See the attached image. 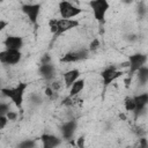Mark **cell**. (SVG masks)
<instances>
[{
  "label": "cell",
  "instance_id": "cell-11",
  "mask_svg": "<svg viewBox=\"0 0 148 148\" xmlns=\"http://www.w3.org/2000/svg\"><path fill=\"white\" fill-rule=\"evenodd\" d=\"M134 98V102H135V110H134V113H135V118L145 110V108L148 105V94H140V95H136L133 97Z\"/></svg>",
  "mask_w": 148,
  "mask_h": 148
},
{
  "label": "cell",
  "instance_id": "cell-31",
  "mask_svg": "<svg viewBox=\"0 0 148 148\" xmlns=\"http://www.w3.org/2000/svg\"><path fill=\"white\" fill-rule=\"evenodd\" d=\"M124 83H125V87L126 88H128L130 86H131V77L128 76V77H126L125 80H124Z\"/></svg>",
  "mask_w": 148,
  "mask_h": 148
},
{
  "label": "cell",
  "instance_id": "cell-12",
  "mask_svg": "<svg viewBox=\"0 0 148 148\" xmlns=\"http://www.w3.org/2000/svg\"><path fill=\"white\" fill-rule=\"evenodd\" d=\"M76 121L75 120H71V121H66L62 126H61V134H62V138L66 139V140H71L75 133V130H76Z\"/></svg>",
  "mask_w": 148,
  "mask_h": 148
},
{
  "label": "cell",
  "instance_id": "cell-3",
  "mask_svg": "<svg viewBox=\"0 0 148 148\" xmlns=\"http://www.w3.org/2000/svg\"><path fill=\"white\" fill-rule=\"evenodd\" d=\"M59 13L61 18H72L76 17L82 13V9L80 7H76L69 1H60L59 2Z\"/></svg>",
  "mask_w": 148,
  "mask_h": 148
},
{
  "label": "cell",
  "instance_id": "cell-24",
  "mask_svg": "<svg viewBox=\"0 0 148 148\" xmlns=\"http://www.w3.org/2000/svg\"><path fill=\"white\" fill-rule=\"evenodd\" d=\"M84 146H86V139H84V136L77 138V140H76V147L77 148H84Z\"/></svg>",
  "mask_w": 148,
  "mask_h": 148
},
{
  "label": "cell",
  "instance_id": "cell-13",
  "mask_svg": "<svg viewBox=\"0 0 148 148\" xmlns=\"http://www.w3.org/2000/svg\"><path fill=\"white\" fill-rule=\"evenodd\" d=\"M6 50H20L23 45V39L18 36H8L3 42Z\"/></svg>",
  "mask_w": 148,
  "mask_h": 148
},
{
  "label": "cell",
  "instance_id": "cell-34",
  "mask_svg": "<svg viewBox=\"0 0 148 148\" xmlns=\"http://www.w3.org/2000/svg\"><path fill=\"white\" fill-rule=\"evenodd\" d=\"M126 148H133V147H131V146H128V147H126Z\"/></svg>",
  "mask_w": 148,
  "mask_h": 148
},
{
  "label": "cell",
  "instance_id": "cell-5",
  "mask_svg": "<svg viewBox=\"0 0 148 148\" xmlns=\"http://www.w3.org/2000/svg\"><path fill=\"white\" fill-rule=\"evenodd\" d=\"M21 8H22V12L29 18V21L35 27H37V20L40 12V3H23Z\"/></svg>",
  "mask_w": 148,
  "mask_h": 148
},
{
  "label": "cell",
  "instance_id": "cell-2",
  "mask_svg": "<svg viewBox=\"0 0 148 148\" xmlns=\"http://www.w3.org/2000/svg\"><path fill=\"white\" fill-rule=\"evenodd\" d=\"M89 6L92 9L95 20L99 23H103L105 20L106 12L110 8V3L106 0H92L89 2Z\"/></svg>",
  "mask_w": 148,
  "mask_h": 148
},
{
  "label": "cell",
  "instance_id": "cell-33",
  "mask_svg": "<svg viewBox=\"0 0 148 148\" xmlns=\"http://www.w3.org/2000/svg\"><path fill=\"white\" fill-rule=\"evenodd\" d=\"M119 118H120L121 120H126V116H125L124 113H120V114H119Z\"/></svg>",
  "mask_w": 148,
  "mask_h": 148
},
{
  "label": "cell",
  "instance_id": "cell-20",
  "mask_svg": "<svg viewBox=\"0 0 148 148\" xmlns=\"http://www.w3.org/2000/svg\"><path fill=\"white\" fill-rule=\"evenodd\" d=\"M49 27H50V31L54 36L56 32H57V30H58V18H51L49 21Z\"/></svg>",
  "mask_w": 148,
  "mask_h": 148
},
{
  "label": "cell",
  "instance_id": "cell-21",
  "mask_svg": "<svg viewBox=\"0 0 148 148\" xmlns=\"http://www.w3.org/2000/svg\"><path fill=\"white\" fill-rule=\"evenodd\" d=\"M99 46H101L99 40H98L97 38H95V39L91 40V43H90V45H89V50H90V51H96V50H98Z\"/></svg>",
  "mask_w": 148,
  "mask_h": 148
},
{
  "label": "cell",
  "instance_id": "cell-4",
  "mask_svg": "<svg viewBox=\"0 0 148 148\" xmlns=\"http://www.w3.org/2000/svg\"><path fill=\"white\" fill-rule=\"evenodd\" d=\"M128 74L130 77L136 73L141 67L145 66L146 61H147V56L143 53H135L128 57Z\"/></svg>",
  "mask_w": 148,
  "mask_h": 148
},
{
  "label": "cell",
  "instance_id": "cell-18",
  "mask_svg": "<svg viewBox=\"0 0 148 148\" xmlns=\"http://www.w3.org/2000/svg\"><path fill=\"white\" fill-rule=\"evenodd\" d=\"M124 106H125V110L126 111H133L135 110L136 105H135V102H134V98L133 97H126L125 101H124Z\"/></svg>",
  "mask_w": 148,
  "mask_h": 148
},
{
  "label": "cell",
  "instance_id": "cell-26",
  "mask_svg": "<svg viewBox=\"0 0 148 148\" xmlns=\"http://www.w3.org/2000/svg\"><path fill=\"white\" fill-rule=\"evenodd\" d=\"M62 104L64 105H67V106H71V105H74V97H66L64 101H62Z\"/></svg>",
  "mask_w": 148,
  "mask_h": 148
},
{
  "label": "cell",
  "instance_id": "cell-7",
  "mask_svg": "<svg viewBox=\"0 0 148 148\" xmlns=\"http://www.w3.org/2000/svg\"><path fill=\"white\" fill-rule=\"evenodd\" d=\"M79 24H80V22L74 18H59L58 20V30L54 35V38H57L58 36H60L64 32H67L74 28H77Z\"/></svg>",
  "mask_w": 148,
  "mask_h": 148
},
{
  "label": "cell",
  "instance_id": "cell-15",
  "mask_svg": "<svg viewBox=\"0 0 148 148\" xmlns=\"http://www.w3.org/2000/svg\"><path fill=\"white\" fill-rule=\"evenodd\" d=\"M80 76V71L79 69H71L67 71L66 73H64V81H65V86L67 88H71L72 84L79 80Z\"/></svg>",
  "mask_w": 148,
  "mask_h": 148
},
{
  "label": "cell",
  "instance_id": "cell-22",
  "mask_svg": "<svg viewBox=\"0 0 148 148\" xmlns=\"http://www.w3.org/2000/svg\"><path fill=\"white\" fill-rule=\"evenodd\" d=\"M9 105L7 103H1L0 104V116H6L9 112Z\"/></svg>",
  "mask_w": 148,
  "mask_h": 148
},
{
  "label": "cell",
  "instance_id": "cell-32",
  "mask_svg": "<svg viewBox=\"0 0 148 148\" xmlns=\"http://www.w3.org/2000/svg\"><path fill=\"white\" fill-rule=\"evenodd\" d=\"M8 23L6 22V21H3V20H1L0 21V30H3L5 28H6V25H7Z\"/></svg>",
  "mask_w": 148,
  "mask_h": 148
},
{
  "label": "cell",
  "instance_id": "cell-29",
  "mask_svg": "<svg viewBox=\"0 0 148 148\" xmlns=\"http://www.w3.org/2000/svg\"><path fill=\"white\" fill-rule=\"evenodd\" d=\"M42 65H46V64H51V57L49 54H44L42 58Z\"/></svg>",
  "mask_w": 148,
  "mask_h": 148
},
{
  "label": "cell",
  "instance_id": "cell-14",
  "mask_svg": "<svg viewBox=\"0 0 148 148\" xmlns=\"http://www.w3.org/2000/svg\"><path fill=\"white\" fill-rule=\"evenodd\" d=\"M38 73L39 75L44 79V80H51L54 76V66L52 64H46V65H40L38 68Z\"/></svg>",
  "mask_w": 148,
  "mask_h": 148
},
{
  "label": "cell",
  "instance_id": "cell-9",
  "mask_svg": "<svg viewBox=\"0 0 148 148\" xmlns=\"http://www.w3.org/2000/svg\"><path fill=\"white\" fill-rule=\"evenodd\" d=\"M88 51L87 50H77V51H71L67 52L65 56L61 57L60 61L61 62H66V64H72V62H76V61H81L88 58Z\"/></svg>",
  "mask_w": 148,
  "mask_h": 148
},
{
  "label": "cell",
  "instance_id": "cell-25",
  "mask_svg": "<svg viewBox=\"0 0 148 148\" xmlns=\"http://www.w3.org/2000/svg\"><path fill=\"white\" fill-rule=\"evenodd\" d=\"M56 92H58L59 90H60V88H61V83L59 82V81H53L52 83H51V86H50Z\"/></svg>",
  "mask_w": 148,
  "mask_h": 148
},
{
  "label": "cell",
  "instance_id": "cell-1",
  "mask_svg": "<svg viewBox=\"0 0 148 148\" xmlns=\"http://www.w3.org/2000/svg\"><path fill=\"white\" fill-rule=\"evenodd\" d=\"M28 88V83L25 82H20L16 87L14 88H2L1 92L3 96L8 97L16 108H18L20 110L22 109V104H23V98H24V91Z\"/></svg>",
  "mask_w": 148,
  "mask_h": 148
},
{
  "label": "cell",
  "instance_id": "cell-17",
  "mask_svg": "<svg viewBox=\"0 0 148 148\" xmlns=\"http://www.w3.org/2000/svg\"><path fill=\"white\" fill-rule=\"evenodd\" d=\"M136 73H138L136 74L138 75V81L140 82V84H146L148 82V67L143 66Z\"/></svg>",
  "mask_w": 148,
  "mask_h": 148
},
{
  "label": "cell",
  "instance_id": "cell-23",
  "mask_svg": "<svg viewBox=\"0 0 148 148\" xmlns=\"http://www.w3.org/2000/svg\"><path fill=\"white\" fill-rule=\"evenodd\" d=\"M138 148H148V140L146 138H140L139 139V143H138Z\"/></svg>",
  "mask_w": 148,
  "mask_h": 148
},
{
  "label": "cell",
  "instance_id": "cell-19",
  "mask_svg": "<svg viewBox=\"0 0 148 148\" xmlns=\"http://www.w3.org/2000/svg\"><path fill=\"white\" fill-rule=\"evenodd\" d=\"M35 146H36L35 140H30V139H28V140H24V141L20 142L18 146H17L16 148H35Z\"/></svg>",
  "mask_w": 148,
  "mask_h": 148
},
{
  "label": "cell",
  "instance_id": "cell-27",
  "mask_svg": "<svg viewBox=\"0 0 148 148\" xmlns=\"http://www.w3.org/2000/svg\"><path fill=\"white\" fill-rule=\"evenodd\" d=\"M8 121H9V120H8V118H7L6 116H0V128L3 130Z\"/></svg>",
  "mask_w": 148,
  "mask_h": 148
},
{
  "label": "cell",
  "instance_id": "cell-30",
  "mask_svg": "<svg viewBox=\"0 0 148 148\" xmlns=\"http://www.w3.org/2000/svg\"><path fill=\"white\" fill-rule=\"evenodd\" d=\"M31 101H32L34 103H40V102H42L40 97L37 96V95H32V96H31Z\"/></svg>",
  "mask_w": 148,
  "mask_h": 148
},
{
  "label": "cell",
  "instance_id": "cell-10",
  "mask_svg": "<svg viewBox=\"0 0 148 148\" xmlns=\"http://www.w3.org/2000/svg\"><path fill=\"white\" fill-rule=\"evenodd\" d=\"M40 141H42L43 148H57L61 143V140L58 136L49 133H44L40 136Z\"/></svg>",
  "mask_w": 148,
  "mask_h": 148
},
{
  "label": "cell",
  "instance_id": "cell-16",
  "mask_svg": "<svg viewBox=\"0 0 148 148\" xmlns=\"http://www.w3.org/2000/svg\"><path fill=\"white\" fill-rule=\"evenodd\" d=\"M84 88V80L83 79H79L77 81H75L72 87L69 88V95L71 97H75L76 95H79L81 92V90Z\"/></svg>",
  "mask_w": 148,
  "mask_h": 148
},
{
  "label": "cell",
  "instance_id": "cell-28",
  "mask_svg": "<svg viewBox=\"0 0 148 148\" xmlns=\"http://www.w3.org/2000/svg\"><path fill=\"white\" fill-rule=\"evenodd\" d=\"M17 116H18V114H17L15 111H9V112L6 114V117L8 118V120H12V121H13V120H16Z\"/></svg>",
  "mask_w": 148,
  "mask_h": 148
},
{
  "label": "cell",
  "instance_id": "cell-8",
  "mask_svg": "<svg viewBox=\"0 0 148 148\" xmlns=\"http://www.w3.org/2000/svg\"><path fill=\"white\" fill-rule=\"evenodd\" d=\"M123 74H124L123 71L117 69L114 66H110V67L105 68L104 71H102L101 76H102V79H103L104 86L106 87V86H109L110 83H112L113 81H116L118 77H120Z\"/></svg>",
  "mask_w": 148,
  "mask_h": 148
},
{
  "label": "cell",
  "instance_id": "cell-6",
  "mask_svg": "<svg viewBox=\"0 0 148 148\" xmlns=\"http://www.w3.org/2000/svg\"><path fill=\"white\" fill-rule=\"evenodd\" d=\"M22 53L20 50H5L0 52V61L6 65H16L20 62Z\"/></svg>",
  "mask_w": 148,
  "mask_h": 148
}]
</instances>
